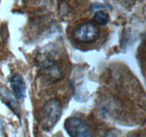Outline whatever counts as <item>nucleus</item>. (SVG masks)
I'll use <instances>...</instances> for the list:
<instances>
[{"instance_id":"9","label":"nucleus","mask_w":146,"mask_h":137,"mask_svg":"<svg viewBox=\"0 0 146 137\" xmlns=\"http://www.w3.org/2000/svg\"><path fill=\"white\" fill-rule=\"evenodd\" d=\"M132 137H138V136H132Z\"/></svg>"},{"instance_id":"6","label":"nucleus","mask_w":146,"mask_h":137,"mask_svg":"<svg viewBox=\"0 0 146 137\" xmlns=\"http://www.w3.org/2000/svg\"><path fill=\"white\" fill-rule=\"evenodd\" d=\"M1 98L3 99V101L4 104H7L13 111L14 114L17 115H19V106L18 102L15 98V96L13 95L11 92L9 91L8 89L5 88V90L1 91Z\"/></svg>"},{"instance_id":"2","label":"nucleus","mask_w":146,"mask_h":137,"mask_svg":"<svg viewBox=\"0 0 146 137\" xmlns=\"http://www.w3.org/2000/svg\"><path fill=\"white\" fill-rule=\"evenodd\" d=\"M64 128L70 137H93L88 124L78 117L72 116L66 119Z\"/></svg>"},{"instance_id":"8","label":"nucleus","mask_w":146,"mask_h":137,"mask_svg":"<svg viewBox=\"0 0 146 137\" xmlns=\"http://www.w3.org/2000/svg\"><path fill=\"white\" fill-rule=\"evenodd\" d=\"M54 137H63L62 136H54Z\"/></svg>"},{"instance_id":"7","label":"nucleus","mask_w":146,"mask_h":137,"mask_svg":"<svg viewBox=\"0 0 146 137\" xmlns=\"http://www.w3.org/2000/svg\"><path fill=\"white\" fill-rule=\"evenodd\" d=\"M94 21H95L97 24L101 25H105L108 24L109 21V17L106 13L104 11H97L94 16Z\"/></svg>"},{"instance_id":"5","label":"nucleus","mask_w":146,"mask_h":137,"mask_svg":"<svg viewBox=\"0 0 146 137\" xmlns=\"http://www.w3.org/2000/svg\"><path fill=\"white\" fill-rule=\"evenodd\" d=\"M42 69L44 74L50 81H58L61 78V72L59 67L54 61L46 59L42 62Z\"/></svg>"},{"instance_id":"3","label":"nucleus","mask_w":146,"mask_h":137,"mask_svg":"<svg viewBox=\"0 0 146 137\" xmlns=\"http://www.w3.org/2000/svg\"><path fill=\"white\" fill-rule=\"evenodd\" d=\"M74 37L80 42L91 43L99 37V30L95 24L87 22L81 24L74 30Z\"/></svg>"},{"instance_id":"1","label":"nucleus","mask_w":146,"mask_h":137,"mask_svg":"<svg viewBox=\"0 0 146 137\" xmlns=\"http://www.w3.org/2000/svg\"><path fill=\"white\" fill-rule=\"evenodd\" d=\"M61 104L56 98H51L45 103L41 112V125L46 131H51L61 116Z\"/></svg>"},{"instance_id":"4","label":"nucleus","mask_w":146,"mask_h":137,"mask_svg":"<svg viewBox=\"0 0 146 137\" xmlns=\"http://www.w3.org/2000/svg\"><path fill=\"white\" fill-rule=\"evenodd\" d=\"M9 82L14 96L19 99H24L26 96L27 87L22 77L19 74H14L10 77Z\"/></svg>"}]
</instances>
